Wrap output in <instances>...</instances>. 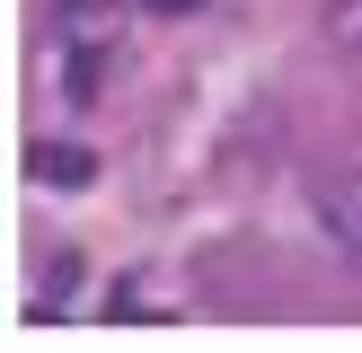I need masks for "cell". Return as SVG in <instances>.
Instances as JSON below:
<instances>
[{"label": "cell", "instance_id": "1", "mask_svg": "<svg viewBox=\"0 0 362 353\" xmlns=\"http://www.w3.org/2000/svg\"><path fill=\"white\" fill-rule=\"evenodd\" d=\"M115 27H124L115 0H53V35L80 44V53H106V44H115Z\"/></svg>", "mask_w": 362, "mask_h": 353}, {"label": "cell", "instance_id": "2", "mask_svg": "<svg viewBox=\"0 0 362 353\" xmlns=\"http://www.w3.org/2000/svg\"><path fill=\"white\" fill-rule=\"evenodd\" d=\"M318 221L336 229V247H345V256H362V168L318 186Z\"/></svg>", "mask_w": 362, "mask_h": 353}, {"label": "cell", "instance_id": "3", "mask_svg": "<svg viewBox=\"0 0 362 353\" xmlns=\"http://www.w3.org/2000/svg\"><path fill=\"white\" fill-rule=\"evenodd\" d=\"M35 176H53V186H88L98 159H88V150H62V141H35Z\"/></svg>", "mask_w": 362, "mask_h": 353}, {"label": "cell", "instance_id": "4", "mask_svg": "<svg viewBox=\"0 0 362 353\" xmlns=\"http://www.w3.org/2000/svg\"><path fill=\"white\" fill-rule=\"evenodd\" d=\"M151 9H168V18H177V9H204V0H151Z\"/></svg>", "mask_w": 362, "mask_h": 353}]
</instances>
